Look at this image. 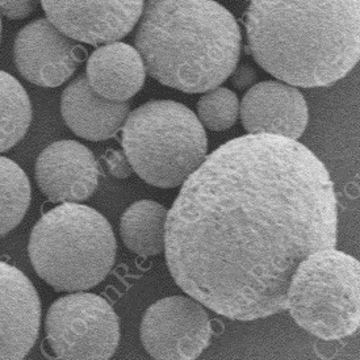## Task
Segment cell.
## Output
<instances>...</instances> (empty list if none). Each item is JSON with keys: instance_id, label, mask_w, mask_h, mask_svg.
Returning <instances> with one entry per match:
<instances>
[{"instance_id": "8fae6325", "label": "cell", "mask_w": 360, "mask_h": 360, "mask_svg": "<svg viewBox=\"0 0 360 360\" xmlns=\"http://www.w3.org/2000/svg\"><path fill=\"white\" fill-rule=\"evenodd\" d=\"M41 301L30 278L0 262V360L24 359L39 338Z\"/></svg>"}, {"instance_id": "5b68a950", "label": "cell", "mask_w": 360, "mask_h": 360, "mask_svg": "<svg viewBox=\"0 0 360 360\" xmlns=\"http://www.w3.org/2000/svg\"><path fill=\"white\" fill-rule=\"evenodd\" d=\"M122 127V148L131 170L154 187H179L207 157L202 124L178 101L145 103L129 112Z\"/></svg>"}, {"instance_id": "d6986e66", "label": "cell", "mask_w": 360, "mask_h": 360, "mask_svg": "<svg viewBox=\"0 0 360 360\" xmlns=\"http://www.w3.org/2000/svg\"><path fill=\"white\" fill-rule=\"evenodd\" d=\"M240 116L237 95L225 87L207 91L198 101V119L202 127L213 131L231 129Z\"/></svg>"}, {"instance_id": "3957f363", "label": "cell", "mask_w": 360, "mask_h": 360, "mask_svg": "<svg viewBox=\"0 0 360 360\" xmlns=\"http://www.w3.org/2000/svg\"><path fill=\"white\" fill-rule=\"evenodd\" d=\"M134 34L151 78L199 94L219 87L237 68L240 30L216 0H148Z\"/></svg>"}, {"instance_id": "2e32d148", "label": "cell", "mask_w": 360, "mask_h": 360, "mask_svg": "<svg viewBox=\"0 0 360 360\" xmlns=\"http://www.w3.org/2000/svg\"><path fill=\"white\" fill-rule=\"evenodd\" d=\"M167 212L162 204L153 200L131 204L120 221L121 238L125 246L141 257L163 252Z\"/></svg>"}, {"instance_id": "7c38bea8", "label": "cell", "mask_w": 360, "mask_h": 360, "mask_svg": "<svg viewBox=\"0 0 360 360\" xmlns=\"http://www.w3.org/2000/svg\"><path fill=\"white\" fill-rule=\"evenodd\" d=\"M41 192L53 202H82L99 184V165L94 153L72 140L53 142L36 162Z\"/></svg>"}, {"instance_id": "ba28073f", "label": "cell", "mask_w": 360, "mask_h": 360, "mask_svg": "<svg viewBox=\"0 0 360 360\" xmlns=\"http://www.w3.org/2000/svg\"><path fill=\"white\" fill-rule=\"evenodd\" d=\"M140 335L154 359L192 360L208 349L212 325L199 301L191 296H171L145 311Z\"/></svg>"}, {"instance_id": "44dd1931", "label": "cell", "mask_w": 360, "mask_h": 360, "mask_svg": "<svg viewBox=\"0 0 360 360\" xmlns=\"http://www.w3.org/2000/svg\"><path fill=\"white\" fill-rule=\"evenodd\" d=\"M105 162L108 165L110 174L113 176H116L117 179H125L133 172L129 160L127 158V155L121 151H108V154L105 157Z\"/></svg>"}, {"instance_id": "7402d4cb", "label": "cell", "mask_w": 360, "mask_h": 360, "mask_svg": "<svg viewBox=\"0 0 360 360\" xmlns=\"http://www.w3.org/2000/svg\"><path fill=\"white\" fill-rule=\"evenodd\" d=\"M257 78H258L257 71L249 65H240L231 72V82L240 90L255 84Z\"/></svg>"}, {"instance_id": "9a60e30c", "label": "cell", "mask_w": 360, "mask_h": 360, "mask_svg": "<svg viewBox=\"0 0 360 360\" xmlns=\"http://www.w3.org/2000/svg\"><path fill=\"white\" fill-rule=\"evenodd\" d=\"M86 77L91 87L101 96L110 101H127L142 89L146 69L136 48L115 41L91 54Z\"/></svg>"}, {"instance_id": "5bb4252c", "label": "cell", "mask_w": 360, "mask_h": 360, "mask_svg": "<svg viewBox=\"0 0 360 360\" xmlns=\"http://www.w3.org/2000/svg\"><path fill=\"white\" fill-rule=\"evenodd\" d=\"M130 112L129 101H110L80 75L62 92L60 113L72 133L84 140L105 141L117 134Z\"/></svg>"}, {"instance_id": "e0dca14e", "label": "cell", "mask_w": 360, "mask_h": 360, "mask_svg": "<svg viewBox=\"0 0 360 360\" xmlns=\"http://www.w3.org/2000/svg\"><path fill=\"white\" fill-rule=\"evenodd\" d=\"M32 122L30 96L20 82L0 70V153L20 142Z\"/></svg>"}, {"instance_id": "603a6c76", "label": "cell", "mask_w": 360, "mask_h": 360, "mask_svg": "<svg viewBox=\"0 0 360 360\" xmlns=\"http://www.w3.org/2000/svg\"><path fill=\"white\" fill-rule=\"evenodd\" d=\"M0 37H1V20H0Z\"/></svg>"}, {"instance_id": "30bf717a", "label": "cell", "mask_w": 360, "mask_h": 360, "mask_svg": "<svg viewBox=\"0 0 360 360\" xmlns=\"http://www.w3.org/2000/svg\"><path fill=\"white\" fill-rule=\"evenodd\" d=\"M18 70L25 79L54 89L78 69L83 49L48 19H37L19 30L13 45Z\"/></svg>"}, {"instance_id": "7a4b0ae2", "label": "cell", "mask_w": 360, "mask_h": 360, "mask_svg": "<svg viewBox=\"0 0 360 360\" xmlns=\"http://www.w3.org/2000/svg\"><path fill=\"white\" fill-rule=\"evenodd\" d=\"M245 28L263 70L295 87H328L360 58V0H250Z\"/></svg>"}, {"instance_id": "ac0fdd59", "label": "cell", "mask_w": 360, "mask_h": 360, "mask_svg": "<svg viewBox=\"0 0 360 360\" xmlns=\"http://www.w3.org/2000/svg\"><path fill=\"white\" fill-rule=\"evenodd\" d=\"M30 181L18 163L0 155V237L13 231L30 208Z\"/></svg>"}, {"instance_id": "8992f818", "label": "cell", "mask_w": 360, "mask_h": 360, "mask_svg": "<svg viewBox=\"0 0 360 360\" xmlns=\"http://www.w3.org/2000/svg\"><path fill=\"white\" fill-rule=\"evenodd\" d=\"M285 309L320 340L350 337L360 326L359 260L334 248L310 254L292 275Z\"/></svg>"}, {"instance_id": "277c9868", "label": "cell", "mask_w": 360, "mask_h": 360, "mask_svg": "<svg viewBox=\"0 0 360 360\" xmlns=\"http://www.w3.org/2000/svg\"><path fill=\"white\" fill-rule=\"evenodd\" d=\"M116 238L108 220L78 202L46 212L30 233L28 252L36 274L57 292L96 287L116 258Z\"/></svg>"}, {"instance_id": "ffe728a7", "label": "cell", "mask_w": 360, "mask_h": 360, "mask_svg": "<svg viewBox=\"0 0 360 360\" xmlns=\"http://www.w3.org/2000/svg\"><path fill=\"white\" fill-rule=\"evenodd\" d=\"M40 0H0V13L11 20H21L36 11Z\"/></svg>"}, {"instance_id": "9c48e42d", "label": "cell", "mask_w": 360, "mask_h": 360, "mask_svg": "<svg viewBox=\"0 0 360 360\" xmlns=\"http://www.w3.org/2000/svg\"><path fill=\"white\" fill-rule=\"evenodd\" d=\"M46 19L70 39L90 45L110 44L129 34L145 0H40Z\"/></svg>"}, {"instance_id": "52a82bcc", "label": "cell", "mask_w": 360, "mask_h": 360, "mask_svg": "<svg viewBox=\"0 0 360 360\" xmlns=\"http://www.w3.org/2000/svg\"><path fill=\"white\" fill-rule=\"evenodd\" d=\"M45 330L57 359H110L120 342L116 311L105 299L83 290L51 304Z\"/></svg>"}, {"instance_id": "6da1fadb", "label": "cell", "mask_w": 360, "mask_h": 360, "mask_svg": "<svg viewBox=\"0 0 360 360\" xmlns=\"http://www.w3.org/2000/svg\"><path fill=\"white\" fill-rule=\"evenodd\" d=\"M338 208L326 166L297 140L248 134L205 157L167 212L176 284L229 320L285 309L302 260L335 248Z\"/></svg>"}, {"instance_id": "4fadbf2b", "label": "cell", "mask_w": 360, "mask_h": 360, "mask_svg": "<svg viewBox=\"0 0 360 360\" xmlns=\"http://www.w3.org/2000/svg\"><path fill=\"white\" fill-rule=\"evenodd\" d=\"M242 125L249 134H275L299 140L307 129L309 110L304 95L285 82L252 84L240 105Z\"/></svg>"}]
</instances>
